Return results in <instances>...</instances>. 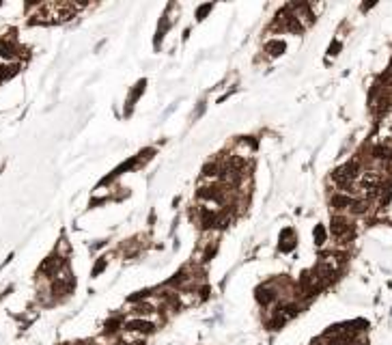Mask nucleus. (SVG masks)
Listing matches in <instances>:
<instances>
[{"instance_id":"nucleus-1","label":"nucleus","mask_w":392,"mask_h":345,"mask_svg":"<svg viewBox=\"0 0 392 345\" xmlns=\"http://www.w3.org/2000/svg\"><path fill=\"white\" fill-rule=\"evenodd\" d=\"M125 328H127L129 332H151V330H153V324L147 322V319H132V322H127Z\"/></svg>"}]
</instances>
